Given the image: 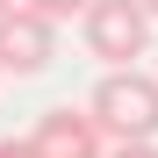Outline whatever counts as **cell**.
Wrapping results in <instances>:
<instances>
[{
    "label": "cell",
    "instance_id": "cell-1",
    "mask_svg": "<svg viewBox=\"0 0 158 158\" xmlns=\"http://www.w3.org/2000/svg\"><path fill=\"white\" fill-rule=\"evenodd\" d=\"M86 115L101 122V137H108V144H158V79L137 72V65L101 72Z\"/></svg>",
    "mask_w": 158,
    "mask_h": 158
},
{
    "label": "cell",
    "instance_id": "cell-2",
    "mask_svg": "<svg viewBox=\"0 0 158 158\" xmlns=\"http://www.w3.org/2000/svg\"><path fill=\"white\" fill-rule=\"evenodd\" d=\"M79 36H86V50H94L108 72H122V65L144 58V43H151V15H144V0H86Z\"/></svg>",
    "mask_w": 158,
    "mask_h": 158
},
{
    "label": "cell",
    "instance_id": "cell-3",
    "mask_svg": "<svg viewBox=\"0 0 158 158\" xmlns=\"http://www.w3.org/2000/svg\"><path fill=\"white\" fill-rule=\"evenodd\" d=\"M58 58V22L36 7H7L0 15V72H43Z\"/></svg>",
    "mask_w": 158,
    "mask_h": 158
},
{
    "label": "cell",
    "instance_id": "cell-4",
    "mask_svg": "<svg viewBox=\"0 0 158 158\" xmlns=\"http://www.w3.org/2000/svg\"><path fill=\"white\" fill-rule=\"evenodd\" d=\"M29 144H36V158H108V137H101V122H94L86 108H50V115H36Z\"/></svg>",
    "mask_w": 158,
    "mask_h": 158
},
{
    "label": "cell",
    "instance_id": "cell-5",
    "mask_svg": "<svg viewBox=\"0 0 158 158\" xmlns=\"http://www.w3.org/2000/svg\"><path fill=\"white\" fill-rule=\"evenodd\" d=\"M22 7H36L50 22H72V15H86V0H22Z\"/></svg>",
    "mask_w": 158,
    "mask_h": 158
},
{
    "label": "cell",
    "instance_id": "cell-6",
    "mask_svg": "<svg viewBox=\"0 0 158 158\" xmlns=\"http://www.w3.org/2000/svg\"><path fill=\"white\" fill-rule=\"evenodd\" d=\"M0 158H36V144L29 137H0Z\"/></svg>",
    "mask_w": 158,
    "mask_h": 158
},
{
    "label": "cell",
    "instance_id": "cell-7",
    "mask_svg": "<svg viewBox=\"0 0 158 158\" xmlns=\"http://www.w3.org/2000/svg\"><path fill=\"white\" fill-rule=\"evenodd\" d=\"M108 158H158V144H115Z\"/></svg>",
    "mask_w": 158,
    "mask_h": 158
},
{
    "label": "cell",
    "instance_id": "cell-8",
    "mask_svg": "<svg viewBox=\"0 0 158 158\" xmlns=\"http://www.w3.org/2000/svg\"><path fill=\"white\" fill-rule=\"evenodd\" d=\"M144 15H151V22H158V0H144Z\"/></svg>",
    "mask_w": 158,
    "mask_h": 158
},
{
    "label": "cell",
    "instance_id": "cell-9",
    "mask_svg": "<svg viewBox=\"0 0 158 158\" xmlns=\"http://www.w3.org/2000/svg\"><path fill=\"white\" fill-rule=\"evenodd\" d=\"M7 7H22V0H0V15H7Z\"/></svg>",
    "mask_w": 158,
    "mask_h": 158
}]
</instances>
